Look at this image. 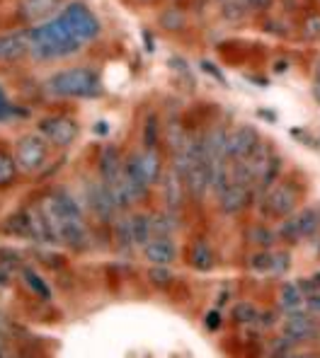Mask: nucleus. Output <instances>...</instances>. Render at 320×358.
Here are the masks:
<instances>
[{
	"label": "nucleus",
	"mask_w": 320,
	"mask_h": 358,
	"mask_svg": "<svg viewBox=\"0 0 320 358\" xmlns=\"http://www.w3.org/2000/svg\"><path fill=\"white\" fill-rule=\"evenodd\" d=\"M39 208L44 213L46 223L51 225V233H54L56 242L73 247V250H85L88 242H90L85 218H83V210L78 206V201L66 189H59V192H51L49 196H44Z\"/></svg>",
	"instance_id": "f257e3e1"
},
{
	"label": "nucleus",
	"mask_w": 320,
	"mask_h": 358,
	"mask_svg": "<svg viewBox=\"0 0 320 358\" xmlns=\"http://www.w3.org/2000/svg\"><path fill=\"white\" fill-rule=\"evenodd\" d=\"M29 36V54L39 61H56L73 56L83 49L81 41L73 36L68 24L61 20V15L46 20L41 24H34V29L27 31Z\"/></svg>",
	"instance_id": "f03ea898"
},
{
	"label": "nucleus",
	"mask_w": 320,
	"mask_h": 358,
	"mask_svg": "<svg viewBox=\"0 0 320 358\" xmlns=\"http://www.w3.org/2000/svg\"><path fill=\"white\" fill-rule=\"evenodd\" d=\"M46 90L59 97H73V99H88L97 97L102 92V83L95 68L81 66V68H68L59 71L46 80Z\"/></svg>",
	"instance_id": "7ed1b4c3"
},
{
	"label": "nucleus",
	"mask_w": 320,
	"mask_h": 358,
	"mask_svg": "<svg viewBox=\"0 0 320 358\" xmlns=\"http://www.w3.org/2000/svg\"><path fill=\"white\" fill-rule=\"evenodd\" d=\"M8 223H10L8 230L13 235H18V238L34 240V242H39V245H56V238H54V233H51V225L46 223V218L39 206L20 210V213H15Z\"/></svg>",
	"instance_id": "20e7f679"
},
{
	"label": "nucleus",
	"mask_w": 320,
	"mask_h": 358,
	"mask_svg": "<svg viewBox=\"0 0 320 358\" xmlns=\"http://www.w3.org/2000/svg\"><path fill=\"white\" fill-rule=\"evenodd\" d=\"M298 199H301V192H298L293 182L274 184V187L262 196V213H265V218L284 220L296 210Z\"/></svg>",
	"instance_id": "39448f33"
},
{
	"label": "nucleus",
	"mask_w": 320,
	"mask_h": 358,
	"mask_svg": "<svg viewBox=\"0 0 320 358\" xmlns=\"http://www.w3.org/2000/svg\"><path fill=\"white\" fill-rule=\"evenodd\" d=\"M15 162H18V170L27 175L44 170L49 162V143L39 134L22 136L15 145Z\"/></svg>",
	"instance_id": "423d86ee"
},
{
	"label": "nucleus",
	"mask_w": 320,
	"mask_h": 358,
	"mask_svg": "<svg viewBox=\"0 0 320 358\" xmlns=\"http://www.w3.org/2000/svg\"><path fill=\"white\" fill-rule=\"evenodd\" d=\"M61 20L68 24V29L73 31L81 44H88L99 34V22L97 17L92 15V10L88 8L85 3H71L61 10Z\"/></svg>",
	"instance_id": "0eeeda50"
},
{
	"label": "nucleus",
	"mask_w": 320,
	"mask_h": 358,
	"mask_svg": "<svg viewBox=\"0 0 320 358\" xmlns=\"http://www.w3.org/2000/svg\"><path fill=\"white\" fill-rule=\"evenodd\" d=\"M39 136L56 148H68L78 138V121L66 114H54L39 121Z\"/></svg>",
	"instance_id": "6e6552de"
},
{
	"label": "nucleus",
	"mask_w": 320,
	"mask_h": 358,
	"mask_svg": "<svg viewBox=\"0 0 320 358\" xmlns=\"http://www.w3.org/2000/svg\"><path fill=\"white\" fill-rule=\"evenodd\" d=\"M257 143H260V134L255 131V126H238L230 134H225V157L228 160H248Z\"/></svg>",
	"instance_id": "1a4fd4ad"
},
{
	"label": "nucleus",
	"mask_w": 320,
	"mask_h": 358,
	"mask_svg": "<svg viewBox=\"0 0 320 358\" xmlns=\"http://www.w3.org/2000/svg\"><path fill=\"white\" fill-rule=\"evenodd\" d=\"M88 206L92 208V213L97 215L99 220H114V215H117V203H114L112 194H109V189L104 187L102 182H90L88 184Z\"/></svg>",
	"instance_id": "9d476101"
},
{
	"label": "nucleus",
	"mask_w": 320,
	"mask_h": 358,
	"mask_svg": "<svg viewBox=\"0 0 320 358\" xmlns=\"http://www.w3.org/2000/svg\"><path fill=\"white\" fill-rule=\"evenodd\" d=\"M320 331L318 322L313 317H308V315H288L284 320V324H281V334H284V339H288L291 344H296V341H308L313 339Z\"/></svg>",
	"instance_id": "9b49d317"
},
{
	"label": "nucleus",
	"mask_w": 320,
	"mask_h": 358,
	"mask_svg": "<svg viewBox=\"0 0 320 358\" xmlns=\"http://www.w3.org/2000/svg\"><path fill=\"white\" fill-rule=\"evenodd\" d=\"M61 3L64 0H18V10L22 15V20L32 24H41L46 20L56 17Z\"/></svg>",
	"instance_id": "f8f14e48"
},
{
	"label": "nucleus",
	"mask_w": 320,
	"mask_h": 358,
	"mask_svg": "<svg viewBox=\"0 0 320 358\" xmlns=\"http://www.w3.org/2000/svg\"><path fill=\"white\" fill-rule=\"evenodd\" d=\"M29 54L27 31H10L0 34V63H18Z\"/></svg>",
	"instance_id": "ddd939ff"
},
{
	"label": "nucleus",
	"mask_w": 320,
	"mask_h": 358,
	"mask_svg": "<svg viewBox=\"0 0 320 358\" xmlns=\"http://www.w3.org/2000/svg\"><path fill=\"white\" fill-rule=\"evenodd\" d=\"M141 250L153 266H170L177 259V247L172 238H151Z\"/></svg>",
	"instance_id": "4468645a"
},
{
	"label": "nucleus",
	"mask_w": 320,
	"mask_h": 358,
	"mask_svg": "<svg viewBox=\"0 0 320 358\" xmlns=\"http://www.w3.org/2000/svg\"><path fill=\"white\" fill-rule=\"evenodd\" d=\"M250 203V187H240V184H230L228 189L218 196V206L225 215H235Z\"/></svg>",
	"instance_id": "2eb2a0df"
},
{
	"label": "nucleus",
	"mask_w": 320,
	"mask_h": 358,
	"mask_svg": "<svg viewBox=\"0 0 320 358\" xmlns=\"http://www.w3.org/2000/svg\"><path fill=\"white\" fill-rule=\"evenodd\" d=\"M216 259H214V250L207 240H194L190 247V266L197 271H211Z\"/></svg>",
	"instance_id": "dca6fc26"
},
{
	"label": "nucleus",
	"mask_w": 320,
	"mask_h": 358,
	"mask_svg": "<svg viewBox=\"0 0 320 358\" xmlns=\"http://www.w3.org/2000/svg\"><path fill=\"white\" fill-rule=\"evenodd\" d=\"M162 201H165L167 210H177L182 206V179L175 172H165L162 175Z\"/></svg>",
	"instance_id": "f3484780"
},
{
	"label": "nucleus",
	"mask_w": 320,
	"mask_h": 358,
	"mask_svg": "<svg viewBox=\"0 0 320 358\" xmlns=\"http://www.w3.org/2000/svg\"><path fill=\"white\" fill-rule=\"evenodd\" d=\"M293 218V225H296V233L301 240L313 238L320 228V210L318 208H301Z\"/></svg>",
	"instance_id": "a211bd4d"
},
{
	"label": "nucleus",
	"mask_w": 320,
	"mask_h": 358,
	"mask_svg": "<svg viewBox=\"0 0 320 358\" xmlns=\"http://www.w3.org/2000/svg\"><path fill=\"white\" fill-rule=\"evenodd\" d=\"M303 303H306V298H303V293H301V288L296 286V283H291V281H286V283H281V288H279V296H277V305H279L284 313H296V310H301L303 308Z\"/></svg>",
	"instance_id": "6ab92c4d"
},
{
	"label": "nucleus",
	"mask_w": 320,
	"mask_h": 358,
	"mask_svg": "<svg viewBox=\"0 0 320 358\" xmlns=\"http://www.w3.org/2000/svg\"><path fill=\"white\" fill-rule=\"evenodd\" d=\"M175 230H177L175 210H162V213L151 215V233H153V238H172Z\"/></svg>",
	"instance_id": "aec40b11"
},
{
	"label": "nucleus",
	"mask_w": 320,
	"mask_h": 358,
	"mask_svg": "<svg viewBox=\"0 0 320 358\" xmlns=\"http://www.w3.org/2000/svg\"><path fill=\"white\" fill-rule=\"evenodd\" d=\"M129 223H131V238H134V245L144 247L146 242L153 238V233H151V215L148 213L131 215Z\"/></svg>",
	"instance_id": "412c9836"
},
{
	"label": "nucleus",
	"mask_w": 320,
	"mask_h": 358,
	"mask_svg": "<svg viewBox=\"0 0 320 358\" xmlns=\"http://www.w3.org/2000/svg\"><path fill=\"white\" fill-rule=\"evenodd\" d=\"M248 242L260 250H267V247L277 245V233L272 228H267L265 223H255L253 228L248 230Z\"/></svg>",
	"instance_id": "4be33fe9"
},
{
	"label": "nucleus",
	"mask_w": 320,
	"mask_h": 358,
	"mask_svg": "<svg viewBox=\"0 0 320 358\" xmlns=\"http://www.w3.org/2000/svg\"><path fill=\"white\" fill-rule=\"evenodd\" d=\"M18 162H15V157L10 155L8 150L0 148V189H8L15 184V179H18Z\"/></svg>",
	"instance_id": "5701e85b"
},
{
	"label": "nucleus",
	"mask_w": 320,
	"mask_h": 358,
	"mask_svg": "<svg viewBox=\"0 0 320 358\" xmlns=\"http://www.w3.org/2000/svg\"><path fill=\"white\" fill-rule=\"evenodd\" d=\"M22 278H25V283H27V286L34 291V296H39L41 300H51V288L46 286V281L34 271V268L25 266L22 268Z\"/></svg>",
	"instance_id": "b1692460"
},
{
	"label": "nucleus",
	"mask_w": 320,
	"mask_h": 358,
	"mask_svg": "<svg viewBox=\"0 0 320 358\" xmlns=\"http://www.w3.org/2000/svg\"><path fill=\"white\" fill-rule=\"evenodd\" d=\"M221 17L228 20V22H240V20L248 17V3L245 0H223Z\"/></svg>",
	"instance_id": "393cba45"
},
{
	"label": "nucleus",
	"mask_w": 320,
	"mask_h": 358,
	"mask_svg": "<svg viewBox=\"0 0 320 358\" xmlns=\"http://www.w3.org/2000/svg\"><path fill=\"white\" fill-rule=\"evenodd\" d=\"M260 317V310L255 308L250 300H240V303L233 305V320L238 324H253Z\"/></svg>",
	"instance_id": "a878e982"
},
{
	"label": "nucleus",
	"mask_w": 320,
	"mask_h": 358,
	"mask_svg": "<svg viewBox=\"0 0 320 358\" xmlns=\"http://www.w3.org/2000/svg\"><path fill=\"white\" fill-rule=\"evenodd\" d=\"M187 138H190V136H187V131L182 129L180 124H170V126H167L165 141H167V145H170V150H172V152H177V150L185 148Z\"/></svg>",
	"instance_id": "bb28decb"
},
{
	"label": "nucleus",
	"mask_w": 320,
	"mask_h": 358,
	"mask_svg": "<svg viewBox=\"0 0 320 358\" xmlns=\"http://www.w3.org/2000/svg\"><path fill=\"white\" fill-rule=\"evenodd\" d=\"M114 240H117V245L124 247V250L134 247V238H131V223H129V218H119L117 223H114Z\"/></svg>",
	"instance_id": "cd10ccee"
},
{
	"label": "nucleus",
	"mask_w": 320,
	"mask_h": 358,
	"mask_svg": "<svg viewBox=\"0 0 320 358\" xmlns=\"http://www.w3.org/2000/svg\"><path fill=\"white\" fill-rule=\"evenodd\" d=\"M248 266L253 268L255 273H270L272 271V252L260 250V252H255V255H250Z\"/></svg>",
	"instance_id": "c85d7f7f"
},
{
	"label": "nucleus",
	"mask_w": 320,
	"mask_h": 358,
	"mask_svg": "<svg viewBox=\"0 0 320 358\" xmlns=\"http://www.w3.org/2000/svg\"><path fill=\"white\" fill-rule=\"evenodd\" d=\"M158 145V117L151 114L148 121H146V129H144V148L155 150Z\"/></svg>",
	"instance_id": "c756f323"
},
{
	"label": "nucleus",
	"mask_w": 320,
	"mask_h": 358,
	"mask_svg": "<svg viewBox=\"0 0 320 358\" xmlns=\"http://www.w3.org/2000/svg\"><path fill=\"white\" fill-rule=\"evenodd\" d=\"M288 268H291V255H288L286 250L272 252V271H270V273H277V276H284Z\"/></svg>",
	"instance_id": "7c9ffc66"
},
{
	"label": "nucleus",
	"mask_w": 320,
	"mask_h": 358,
	"mask_svg": "<svg viewBox=\"0 0 320 358\" xmlns=\"http://www.w3.org/2000/svg\"><path fill=\"white\" fill-rule=\"evenodd\" d=\"M160 24L165 29H170V31H177V29L185 27V15H182L180 10L172 8V10H167V13L160 17Z\"/></svg>",
	"instance_id": "2f4dec72"
},
{
	"label": "nucleus",
	"mask_w": 320,
	"mask_h": 358,
	"mask_svg": "<svg viewBox=\"0 0 320 358\" xmlns=\"http://www.w3.org/2000/svg\"><path fill=\"white\" fill-rule=\"evenodd\" d=\"M148 278H151V283H153V286L167 288V286H170V281H172V273L167 271V266H153L148 271Z\"/></svg>",
	"instance_id": "473e14b6"
},
{
	"label": "nucleus",
	"mask_w": 320,
	"mask_h": 358,
	"mask_svg": "<svg viewBox=\"0 0 320 358\" xmlns=\"http://www.w3.org/2000/svg\"><path fill=\"white\" fill-rule=\"evenodd\" d=\"M303 34L308 39H318L320 36V15H308L306 22H303Z\"/></svg>",
	"instance_id": "72a5a7b5"
},
{
	"label": "nucleus",
	"mask_w": 320,
	"mask_h": 358,
	"mask_svg": "<svg viewBox=\"0 0 320 358\" xmlns=\"http://www.w3.org/2000/svg\"><path fill=\"white\" fill-rule=\"evenodd\" d=\"M15 114H18V107H15V104L10 102L8 94H5V90L0 87V121H5V119L15 117Z\"/></svg>",
	"instance_id": "f704fd0d"
},
{
	"label": "nucleus",
	"mask_w": 320,
	"mask_h": 358,
	"mask_svg": "<svg viewBox=\"0 0 320 358\" xmlns=\"http://www.w3.org/2000/svg\"><path fill=\"white\" fill-rule=\"evenodd\" d=\"M199 66H202V71H204V73H209V76H211L216 83H221L223 87H228V80H225V76H223L221 71H218L216 66H214L211 61H202V63H199Z\"/></svg>",
	"instance_id": "c9c22d12"
},
{
	"label": "nucleus",
	"mask_w": 320,
	"mask_h": 358,
	"mask_svg": "<svg viewBox=\"0 0 320 358\" xmlns=\"http://www.w3.org/2000/svg\"><path fill=\"white\" fill-rule=\"evenodd\" d=\"M221 324H223L221 310H211V313H207V329L218 331V329H221Z\"/></svg>",
	"instance_id": "e433bc0d"
},
{
	"label": "nucleus",
	"mask_w": 320,
	"mask_h": 358,
	"mask_svg": "<svg viewBox=\"0 0 320 358\" xmlns=\"http://www.w3.org/2000/svg\"><path fill=\"white\" fill-rule=\"evenodd\" d=\"M303 305H306V308L311 310V313H318L320 315V288H316L313 293H308L306 303H303Z\"/></svg>",
	"instance_id": "4c0bfd02"
},
{
	"label": "nucleus",
	"mask_w": 320,
	"mask_h": 358,
	"mask_svg": "<svg viewBox=\"0 0 320 358\" xmlns=\"http://www.w3.org/2000/svg\"><path fill=\"white\" fill-rule=\"evenodd\" d=\"M248 3V8L253 10H270L272 8V0H245Z\"/></svg>",
	"instance_id": "58836bf2"
},
{
	"label": "nucleus",
	"mask_w": 320,
	"mask_h": 358,
	"mask_svg": "<svg viewBox=\"0 0 320 358\" xmlns=\"http://www.w3.org/2000/svg\"><path fill=\"white\" fill-rule=\"evenodd\" d=\"M281 358H320L318 354H311V351H288Z\"/></svg>",
	"instance_id": "ea45409f"
},
{
	"label": "nucleus",
	"mask_w": 320,
	"mask_h": 358,
	"mask_svg": "<svg viewBox=\"0 0 320 358\" xmlns=\"http://www.w3.org/2000/svg\"><path fill=\"white\" fill-rule=\"evenodd\" d=\"M288 63L286 61H274V73H286Z\"/></svg>",
	"instance_id": "a19ab883"
},
{
	"label": "nucleus",
	"mask_w": 320,
	"mask_h": 358,
	"mask_svg": "<svg viewBox=\"0 0 320 358\" xmlns=\"http://www.w3.org/2000/svg\"><path fill=\"white\" fill-rule=\"evenodd\" d=\"M313 97L320 102V83H313Z\"/></svg>",
	"instance_id": "79ce46f5"
},
{
	"label": "nucleus",
	"mask_w": 320,
	"mask_h": 358,
	"mask_svg": "<svg viewBox=\"0 0 320 358\" xmlns=\"http://www.w3.org/2000/svg\"><path fill=\"white\" fill-rule=\"evenodd\" d=\"M316 83H320V59L316 61Z\"/></svg>",
	"instance_id": "37998d69"
},
{
	"label": "nucleus",
	"mask_w": 320,
	"mask_h": 358,
	"mask_svg": "<svg viewBox=\"0 0 320 358\" xmlns=\"http://www.w3.org/2000/svg\"><path fill=\"white\" fill-rule=\"evenodd\" d=\"M313 281H316V283H318V288H320V271L316 273V276H313Z\"/></svg>",
	"instance_id": "c03bdc74"
}]
</instances>
